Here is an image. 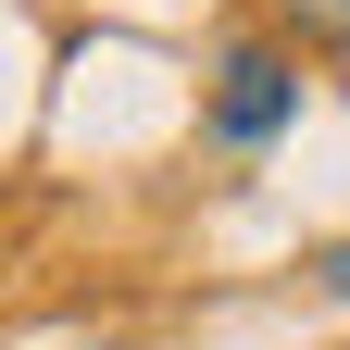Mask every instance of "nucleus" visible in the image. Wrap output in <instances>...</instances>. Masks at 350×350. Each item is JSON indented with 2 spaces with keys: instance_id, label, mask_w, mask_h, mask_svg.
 <instances>
[{
  "instance_id": "f257e3e1",
  "label": "nucleus",
  "mask_w": 350,
  "mask_h": 350,
  "mask_svg": "<svg viewBox=\"0 0 350 350\" xmlns=\"http://www.w3.org/2000/svg\"><path fill=\"white\" fill-rule=\"evenodd\" d=\"M300 38H238L226 63H213V100H200V125H213V150H275L288 125H300Z\"/></svg>"
},
{
  "instance_id": "f03ea898",
  "label": "nucleus",
  "mask_w": 350,
  "mask_h": 350,
  "mask_svg": "<svg viewBox=\"0 0 350 350\" xmlns=\"http://www.w3.org/2000/svg\"><path fill=\"white\" fill-rule=\"evenodd\" d=\"M275 25L300 51H350V0H275Z\"/></svg>"
},
{
  "instance_id": "7ed1b4c3",
  "label": "nucleus",
  "mask_w": 350,
  "mask_h": 350,
  "mask_svg": "<svg viewBox=\"0 0 350 350\" xmlns=\"http://www.w3.org/2000/svg\"><path fill=\"white\" fill-rule=\"evenodd\" d=\"M313 288H325V300H350V238H325V250H313Z\"/></svg>"
}]
</instances>
